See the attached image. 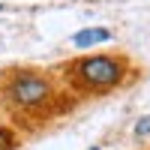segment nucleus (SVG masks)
Returning a JSON list of instances; mask_svg holds the SVG:
<instances>
[{"mask_svg":"<svg viewBox=\"0 0 150 150\" xmlns=\"http://www.w3.org/2000/svg\"><path fill=\"white\" fill-rule=\"evenodd\" d=\"M21 147V129H15L9 120H0V150H18Z\"/></svg>","mask_w":150,"mask_h":150,"instance_id":"nucleus-4","label":"nucleus"},{"mask_svg":"<svg viewBox=\"0 0 150 150\" xmlns=\"http://www.w3.org/2000/svg\"><path fill=\"white\" fill-rule=\"evenodd\" d=\"M60 81L66 84V90L84 102V99H99L111 96L120 87L135 81L138 66L126 51L117 48H105V51H84L78 57H69L57 66Z\"/></svg>","mask_w":150,"mask_h":150,"instance_id":"nucleus-2","label":"nucleus"},{"mask_svg":"<svg viewBox=\"0 0 150 150\" xmlns=\"http://www.w3.org/2000/svg\"><path fill=\"white\" fill-rule=\"evenodd\" d=\"M78 105L81 102L66 90L57 69L30 63L0 69V108L9 114V123L21 132H39Z\"/></svg>","mask_w":150,"mask_h":150,"instance_id":"nucleus-1","label":"nucleus"},{"mask_svg":"<svg viewBox=\"0 0 150 150\" xmlns=\"http://www.w3.org/2000/svg\"><path fill=\"white\" fill-rule=\"evenodd\" d=\"M147 150H150V147H147Z\"/></svg>","mask_w":150,"mask_h":150,"instance_id":"nucleus-8","label":"nucleus"},{"mask_svg":"<svg viewBox=\"0 0 150 150\" xmlns=\"http://www.w3.org/2000/svg\"><path fill=\"white\" fill-rule=\"evenodd\" d=\"M90 150H102V147H90Z\"/></svg>","mask_w":150,"mask_h":150,"instance_id":"nucleus-7","label":"nucleus"},{"mask_svg":"<svg viewBox=\"0 0 150 150\" xmlns=\"http://www.w3.org/2000/svg\"><path fill=\"white\" fill-rule=\"evenodd\" d=\"M132 138H150V111L132 123Z\"/></svg>","mask_w":150,"mask_h":150,"instance_id":"nucleus-5","label":"nucleus"},{"mask_svg":"<svg viewBox=\"0 0 150 150\" xmlns=\"http://www.w3.org/2000/svg\"><path fill=\"white\" fill-rule=\"evenodd\" d=\"M114 39V30L111 27H84V30H75L69 36V45L72 48H78V51H93L96 45H102V42H111Z\"/></svg>","mask_w":150,"mask_h":150,"instance_id":"nucleus-3","label":"nucleus"},{"mask_svg":"<svg viewBox=\"0 0 150 150\" xmlns=\"http://www.w3.org/2000/svg\"><path fill=\"white\" fill-rule=\"evenodd\" d=\"M3 9H6V6H3V3H0V12H3Z\"/></svg>","mask_w":150,"mask_h":150,"instance_id":"nucleus-6","label":"nucleus"}]
</instances>
